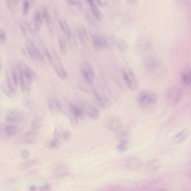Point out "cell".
I'll return each instance as SVG.
<instances>
[{
	"label": "cell",
	"mask_w": 191,
	"mask_h": 191,
	"mask_svg": "<svg viewBox=\"0 0 191 191\" xmlns=\"http://www.w3.org/2000/svg\"><path fill=\"white\" fill-rule=\"evenodd\" d=\"M30 190L31 191H35L36 190V187L34 186H31L30 187Z\"/></svg>",
	"instance_id": "cell-43"
},
{
	"label": "cell",
	"mask_w": 191,
	"mask_h": 191,
	"mask_svg": "<svg viewBox=\"0 0 191 191\" xmlns=\"http://www.w3.org/2000/svg\"><path fill=\"white\" fill-rule=\"evenodd\" d=\"M188 135L187 131L185 129L182 130L173 138V143L174 144H180L186 140Z\"/></svg>",
	"instance_id": "cell-21"
},
{
	"label": "cell",
	"mask_w": 191,
	"mask_h": 191,
	"mask_svg": "<svg viewBox=\"0 0 191 191\" xmlns=\"http://www.w3.org/2000/svg\"><path fill=\"white\" fill-rule=\"evenodd\" d=\"M42 120L40 118H39V117L35 118L32 122V125H31L32 130L36 131L40 128L42 126Z\"/></svg>",
	"instance_id": "cell-34"
},
{
	"label": "cell",
	"mask_w": 191,
	"mask_h": 191,
	"mask_svg": "<svg viewBox=\"0 0 191 191\" xmlns=\"http://www.w3.org/2000/svg\"><path fill=\"white\" fill-rule=\"evenodd\" d=\"M42 23V13L40 11H36L35 12L33 17V28L34 31L36 33L39 32L40 30Z\"/></svg>",
	"instance_id": "cell-16"
},
{
	"label": "cell",
	"mask_w": 191,
	"mask_h": 191,
	"mask_svg": "<svg viewBox=\"0 0 191 191\" xmlns=\"http://www.w3.org/2000/svg\"><path fill=\"white\" fill-rule=\"evenodd\" d=\"M181 81L186 86L191 85V72L183 73L181 77Z\"/></svg>",
	"instance_id": "cell-31"
},
{
	"label": "cell",
	"mask_w": 191,
	"mask_h": 191,
	"mask_svg": "<svg viewBox=\"0 0 191 191\" xmlns=\"http://www.w3.org/2000/svg\"><path fill=\"white\" fill-rule=\"evenodd\" d=\"M51 186L48 183L43 184L39 187V191H51Z\"/></svg>",
	"instance_id": "cell-40"
},
{
	"label": "cell",
	"mask_w": 191,
	"mask_h": 191,
	"mask_svg": "<svg viewBox=\"0 0 191 191\" xmlns=\"http://www.w3.org/2000/svg\"><path fill=\"white\" fill-rule=\"evenodd\" d=\"M125 165L127 169L129 170H136L141 167V161L137 157H131L126 159Z\"/></svg>",
	"instance_id": "cell-15"
},
{
	"label": "cell",
	"mask_w": 191,
	"mask_h": 191,
	"mask_svg": "<svg viewBox=\"0 0 191 191\" xmlns=\"http://www.w3.org/2000/svg\"><path fill=\"white\" fill-rule=\"evenodd\" d=\"M30 10V4L27 0H24L22 3V14L24 16L28 15Z\"/></svg>",
	"instance_id": "cell-37"
},
{
	"label": "cell",
	"mask_w": 191,
	"mask_h": 191,
	"mask_svg": "<svg viewBox=\"0 0 191 191\" xmlns=\"http://www.w3.org/2000/svg\"><path fill=\"white\" fill-rule=\"evenodd\" d=\"M30 152L28 150H23L21 152V157L22 159H28L30 156Z\"/></svg>",
	"instance_id": "cell-41"
},
{
	"label": "cell",
	"mask_w": 191,
	"mask_h": 191,
	"mask_svg": "<svg viewBox=\"0 0 191 191\" xmlns=\"http://www.w3.org/2000/svg\"><path fill=\"white\" fill-rule=\"evenodd\" d=\"M24 74L28 82H32L38 78L36 72L29 67L22 68Z\"/></svg>",
	"instance_id": "cell-20"
},
{
	"label": "cell",
	"mask_w": 191,
	"mask_h": 191,
	"mask_svg": "<svg viewBox=\"0 0 191 191\" xmlns=\"http://www.w3.org/2000/svg\"><path fill=\"white\" fill-rule=\"evenodd\" d=\"M81 107L83 109L85 114L92 119H97L100 116V112L97 108L85 101L81 102Z\"/></svg>",
	"instance_id": "cell-10"
},
{
	"label": "cell",
	"mask_w": 191,
	"mask_h": 191,
	"mask_svg": "<svg viewBox=\"0 0 191 191\" xmlns=\"http://www.w3.org/2000/svg\"><path fill=\"white\" fill-rule=\"evenodd\" d=\"M35 132L36 131L32 130L26 133L24 135L25 142L29 144H32L35 143L37 140V135Z\"/></svg>",
	"instance_id": "cell-25"
},
{
	"label": "cell",
	"mask_w": 191,
	"mask_h": 191,
	"mask_svg": "<svg viewBox=\"0 0 191 191\" xmlns=\"http://www.w3.org/2000/svg\"><path fill=\"white\" fill-rule=\"evenodd\" d=\"M17 68H18L19 76V85L21 86V89L22 90H25L26 88L28 82L24 74L22 68L20 66H19Z\"/></svg>",
	"instance_id": "cell-28"
},
{
	"label": "cell",
	"mask_w": 191,
	"mask_h": 191,
	"mask_svg": "<svg viewBox=\"0 0 191 191\" xmlns=\"http://www.w3.org/2000/svg\"><path fill=\"white\" fill-rule=\"evenodd\" d=\"M32 2H34V0H32Z\"/></svg>",
	"instance_id": "cell-47"
},
{
	"label": "cell",
	"mask_w": 191,
	"mask_h": 191,
	"mask_svg": "<svg viewBox=\"0 0 191 191\" xmlns=\"http://www.w3.org/2000/svg\"><path fill=\"white\" fill-rule=\"evenodd\" d=\"M85 1H87V2L88 3V5L90 4V3H92V2H95V0H85Z\"/></svg>",
	"instance_id": "cell-45"
},
{
	"label": "cell",
	"mask_w": 191,
	"mask_h": 191,
	"mask_svg": "<svg viewBox=\"0 0 191 191\" xmlns=\"http://www.w3.org/2000/svg\"><path fill=\"white\" fill-rule=\"evenodd\" d=\"M92 42L94 48L97 50H101L108 47V42L106 38L100 34H94L92 36Z\"/></svg>",
	"instance_id": "cell-12"
},
{
	"label": "cell",
	"mask_w": 191,
	"mask_h": 191,
	"mask_svg": "<svg viewBox=\"0 0 191 191\" xmlns=\"http://www.w3.org/2000/svg\"><path fill=\"white\" fill-rule=\"evenodd\" d=\"M93 101L97 106L102 108H109L111 106L110 101L105 95H101L95 89L92 90Z\"/></svg>",
	"instance_id": "cell-8"
},
{
	"label": "cell",
	"mask_w": 191,
	"mask_h": 191,
	"mask_svg": "<svg viewBox=\"0 0 191 191\" xmlns=\"http://www.w3.org/2000/svg\"><path fill=\"white\" fill-rule=\"evenodd\" d=\"M45 145L46 148L49 149L57 150L61 147L62 143L59 139L54 138L46 140L45 143Z\"/></svg>",
	"instance_id": "cell-19"
},
{
	"label": "cell",
	"mask_w": 191,
	"mask_h": 191,
	"mask_svg": "<svg viewBox=\"0 0 191 191\" xmlns=\"http://www.w3.org/2000/svg\"><path fill=\"white\" fill-rule=\"evenodd\" d=\"M157 95L154 92L144 90L141 92L138 97L139 104L142 107H149L154 105L157 101Z\"/></svg>",
	"instance_id": "cell-2"
},
{
	"label": "cell",
	"mask_w": 191,
	"mask_h": 191,
	"mask_svg": "<svg viewBox=\"0 0 191 191\" xmlns=\"http://www.w3.org/2000/svg\"><path fill=\"white\" fill-rule=\"evenodd\" d=\"M114 44L115 45L117 48L122 52H126L128 49V45L127 42L121 39H114Z\"/></svg>",
	"instance_id": "cell-23"
},
{
	"label": "cell",
	"mask_w": 191,
	"mask_h": 191,
	"mask_svg": "<svg viewBox=\"0 0 191 191\" xmlns=\"http://www.w3.org/2000/svg\"><path fill=\"white\" fill-rule=\"evenodd\" d=\"M11 78L15 85L17 87L19 85V76L18 68H12L11 69Z\"/></svg>",
	"instance_id": "cell-32"
},
{
	"label": "cell",
	"mask_w": 191,
	"mask_h": 191,
	"mask_svg": "<svg viewBox=\"0 0 191 191\" xmlns=\"http://www.w3.org/2000/svg\"><path fill=\"white\" fill-rule=\"evenodd\" d=\"M81 73L83 78L88 84H91L95 78V73L91 65L85 61L81 65Z\"/></svg>",
	"instance_id": "cell-7"
},
{
	"label": "cell",
	"mask_w": 191,
	"mask_h": 191,
	"mask_svg": "<svg viewBox=\"0 0 191 191\" xmlns=\"http://www.w3.org/2000/svg\"><path fill=\"white\" fill-rule=\"evenodd\" d=\"M130 143L129 141L126 139H122L118 144L117 146V150L120 153H125L129 148Z\"/></svg>",
	"instance_id": "cell-26"
},
{
	"label": "cell",
	"mask_w": 191,
	"mask_h": 191,
	"mask_svg": "<svg viewBox=\"0 0 191 191\" xmlns=\"http://www.w3.org/2000/svg\"><path fill=\"white\" fill-rule=\"evenodd\" d=\"M42 19L45 20L46 24L48 25H49L50 23V18L49 11L48 10L47 8L44 7L42 9Z\"/></svg>",
	"instance_id": "cell-36"
},
{
	"label": "cell",
	"mask_w": 191,
	"mask_h": 191,
	"mask_svg": "<svg viewBox=\"0 0 191 191\" xmlns=\"http://www.w3.org/2000/svg\"><path fill=\"white\" fill-rule=\"evenodd\" d=\"M18 131V126L13 124H9L4 128V132L7 137H13L17 134Z\"/></svg>",
	"instance_id": "cell-22"
},
{
	"label": "cell",
	"mask_w": 191,
	"mask_h": 191,
	"mask_svg": "<svg viewBox=\"0 0 191 191\" xmlns=\"http://www.w3.org/2000/svg\"><path fill=\"white\" fill-rule=\"evenodd\" d=\"M67 2L68 5L73 6H78L79 3L76 0H67Z\"/></svg>",
	"instance_id": "cell-42"
},
{
	"label": "cell",
	"mask_w": 191,
	"mask_h": 191,
	"mask_svg": "<svg viewBox=\"0 0 191 191\" xmlns=\"http://www.w3.org/2000/svg\"><path fill=\"white\" fill-rule=\"evenodd\" d=\"M58 139H62L65 141H69L72 138V134L69 131H63L62 132L55 131V137Z\"/></svg>",
	"instance_id": "cell-24"
},
{
	"label": "cell",
	"mask_w": 191,
	"mask_h": 191,
	"mask_svg": "<svg viewBox=\"0 0 191 191\" xmlns=\"http://www.w3.org/2000/svg\"><path fill=\"white\" fill-rule=\"evenodd\" d=\"M58 44L61 53L65 54L67 52V43L63 36H59Z\"/></svg>",
	"instance_id": "cell-30"
},
{
	"label": "cell",
	"mask_w": 191,
	"mask_h": 191,
	"mask_svg": "<svg viewBox=\"0 0 191 191\" xmlns=\"http://www.w3.org/2000/svg\"><path fill=\"white\" fill-rule=\"evenodd\" d=\"M48 107L49 111L53 114H58L63 109L61 102L55 97H52L48 100Z\"/></svg>",
	"instance_id": "cell-14"
},
{
	"label": "cell",
	"mask_w": 191,
	"mask_h": 191,
	"mask_svg": "<svg viewBox=\"0 0 191 191\" xmlns=\"http://www.w3.org/2000/svg\"><path fill=\"white\" fill-rule=\"evenodd\" d=\"M23 104L25 107L29 110L33 109L35 106L34 101L30 98H26L25 99H24L23 101Z\"/></svg>",
	"instance_id": "cell-35"
},
{
	"label": "cell",
	"mask_w": 191,
	"mask_h": 191,
	"mask_svg": "<svg viewBox=\"0 0 191 191\" xmlns=\"http://www.w3.org/2000/svg\"><path fill=\"white\" fill-rule=\"evenodd\" d=\"M1 66H2V64H1V60H0V69H1Z\"/></svg>",
	"instance_id": "cell-46"
},
{
	"label": "cell",
	"mask_w": 191,
	"mask_h": 191,
	"mask_svg": "<svg viewBox=\"0 0 191 191\" xmlns=\"http://www.w3.org/2000/svg\"><path fill=\"white\" fill-rule=\"evenodd\" d=\"M7 35L6 32L3 29H0V44H3L6 42Z\"/></svg>",
	"instance_id": "cell-39"
},
{
	"label": "cell",
	"mask_w": 191,
	"mask_h": 191,
	"mask_svg": "<svg viewBox=\"0 0 191 191\" xmlns=\"http://www.w3.org/2000/svg\"><path fill=\"white\" fill-rule=\"evenodd\" d=\"M182 91L180 88L174 87L169 88L165 93V100L167 104L170 106L177 105L181 100Z\"/></svg>",
	"instance_id": "cell-4"
},
{
	"label": "cell",
	"mask_w": 191,
	"mask_h": 191,
	"mask_svg": "<svg viewBox=\"0 0 191 191\" xmlns=\"http://www.w3.org/2000/svg\"><path fill=\"white\" fill-rule=\"evenodd\" d=\"M25 47L29 56L32 59L38 61H44L42 53L32 40H26L25 42Z\"/></svg>",
	"instance_id": "cell-6"
},
{
	"label": "cell",
	"mask_w": 191,
	"mask_h": 191,
	"mask_svg": "<svg viewBox=\"0 0 191 191\" xmlns=\"http://www.w3.org/2000/svg\"><path fill=\"white\" fill-rule=\"evenodd\" d=\"M143 67L146 73L151 76H158L163 70V66L159 59L153 56L146 57L143 61Z\"/></svg>",
	"instance_id": "cell-1"
},
{
	"label": "cell",
	"mask_w": 191,
	"mask_h": 191,
	"mask_svg": "<svg viewBox=\"0 0 191 191\" xmlns=\"http://www.w3.org/2000/svg\"><path fill=\"white\" fill-rule=\"evenodd\" d=\"M7 6L9 10L13 12L16 6V0H5Z\"/></svg>",
	"instance_id": "cell-38"
},
{
	"label": "cell",
	"mask_w": 191,
	"mask_h": 191,
	"mask_svg": "<svg viewBox=\"0 0 191 191\" xmlns=\"http://www.w3.org/2000/svg\"><path fill=\"white\" fill-rule=\"evenodd\" d=\"M77 32L78 39L81 44L85 45L89 42V38L87 32L84 26H79L77 27Z\"/></svg>",
	"instance_id": "cell-17"
},
{
	"label": "cell",
	"mask_w": 191,
	"mask_h": 191,
	"mask_svg": "<svg viewBox=\"0 0 191 191\" xmlns=\"http://www.w3.org/2000/svg\"><path fill=\"white\" fill-rule=\"evenodd\" d=\"M24 119V114L19 111L12 110L9 111L5 117V120L9 124H16Z\"/></svg>",
	"instance_id": "cell-11"
},
{
	"label": "cell",
	"mask_w": 191,
	"mask_h": 191,
	"mask_svg": "<svg viewBox=\"0 0 191 191\" xmlns=\"http://www.w3.org/2000/svg\"><path fill=\"white\" fill-rule=\"evenodd\" d=\"M151 46L150 39L145 36L139 38L136 42V46L138 50L141 53H144L148 51Z\"/></svg>",
	"instance_id": "cell-13"
},
{
	"label": "cell",
	"mask_w": 191,
	"mask_h": 191,
	"mask_svg": "<svg viewBox=\"0 0 191 191\" xmlns=\"http://www.w3.org/2000/svg\"><path fill=\"white\" fill-rule=\"evenodd\" d=\"M7 85L9 91L12 93H14L16 92V85L14 83L11 76L9 75H7Z\"/></svg>",
	"instance_id": "cell-33"
},
{
	"label": "cell",
	"mask_w": 191,
	"mask_h": 191,
	"mask_svg": "<svg viewBox=\"0 0 191 191\" xmlns=\"http://www.w3.org/2000/svg\"><path fill=\"white\" fill-rule=\"evenodd\" d=\"M122 75L126 85L130 91H134L137 89L138 87V81L135 75L131 69H122Z\"/></svg>",
	"instance_id": "cell-5"
},
{
	"label": "cell",
	"mask_w": 191,
	"mask_h": 191,
	"mask_svg": "<svg viewBox=\"0 0 191 191\" xmlns=\"http://www.w3.org/2000/svg\"><path fill=\"white\" fill-rule=\"evenodd\" d=\"M59 24L61 30L65 34L67 39L70 42H72V40L73 39V34H72V32L71 31V29L69 25L68 24V23L65 21H63L62 20H59Z\"/></svg>",
	"instance_id": "cell-18"
},
{
	"label": "cell",
	"mask_w": 191,
	"mask_h": 191,
	"mask_svg": "<svg viewBox=\"0 0 191 191\" xmlns=\"http://www.w3.org/2000/svg\"><path fill=\"white\" fill-rule=\"evenodd\" d=\"M123 126L122 120L118 117L112 116L108 118L106 126L111 131L117 132L120 131Z\"/></svg>",
	"instance_id": "cell-9"
},
{
	"label": "cell",
	"mask_w": 191,
	"mask_h": 191,
	"mask_svg": "<svg viewBox=\"0 0 191 191\" xmlns=\"http://www.w3.org/2000/svg\"><path fill=\"white\" fill-rule=\"evenodd\" d=\"M89 6L93 15L95 16V18L98 20H101L102 17V15L101 12L98 8L97 5L95 4V2L89 4Z\"/></svg>",
	"instance_id": "cell-29"
},
{
	"label": "cell",
	"mask_w": 191,
	"mask_h": 191,
	"mask_svg": "<svg viewBox=\"0 0 191 191\" xmlns=\"http://www.w3.org/2000/svg\"><path fill=\"white\" fill-rule=\"evenodd\" d=\"M57 75L62 79L68 78V74L63 65L61 59L58 54L55 52L52 54V57L49 61Z\"/></svg>",
	"instance_id": "cell-3"
},
{
	"label": "cell",
	"mask_w": 191,
	"mask_h": 191,
	"mask_svg": "<svg viewBox=\"0 0 191 191\" xmlns=\"http://www.w3.org/2000/svg\"><path fill=\"white\" fill-rule=\"evenodd\" d=\"M130 3H136L137 2V1H138V0H127Z\"/></svg>",
	"instance_id": "cell-44"
},
{
	"label": "cell",
	"mask_w": 191,
	"mask_h": 191,
	"mask_svg": "<svg viewBox=\"0 0 191 191\" xmlns=\"http://www.w3.org/2000/svg\"><path fill=\"white\" fill-rule=\"evenodd\" d=\"M38 163V161L36 159H30V160H28L24 163H21V164L19 166L20 169L22 170L28 169L30 168H32L34 167V165H36Z\"/></svg>",
	"instance_id": "cell-27"
}]
</instances>
